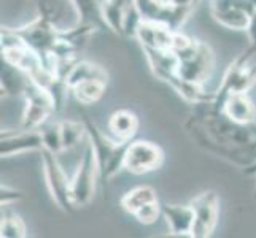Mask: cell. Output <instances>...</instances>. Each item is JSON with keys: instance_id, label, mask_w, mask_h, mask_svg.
<instances>
[{"instance_id": "cell-1", "label": "cell", "mask_w": 256, "mask_h": 238, "mask_svg": "<svg viewBox=\"0 0 256 238\" xmlns=\"http://www.w3.org/2000/svg\"><path fill=\"white\" fill-rule=\"evenodd\" d=\"M212 99L194 103L183 127L202 151L246 169L256 161V124L232 121L212 105Z\"/></svg>"}, {"instance_id": "cell-2", "label": "cell", "mask_w": 256, "mask_h": 238, "mask_svg": "<svg viewBox=\"0 0 256 238\" xmlns=\"http://www.w3.org/2000/svg\"><path fill=\"white\" fill-rule=\"evenodd\" d=\"M83 122L86 126L88 142L91 143L96 159H97V164H99L100 180L104 183H108L121 169H124L126 151L130 142L121 143V142H116L112 135L104 134V132L90 119L88 114H83Z\"/></svg>"}, {"instance_id": "cell-3", "label": "cell", "mask_w": 256, "mask_h": 238, "mask_svg": "<svg viewBox=\"0 0 256 238\" xmlns=\"http://www.w3.org/2000/svg\"><path fill=\"white\" fill-rule=\"evenodd\" d=\"M254 54L256 48L250 46L228 67L222 84H220L218 91L212 99V105L216 110H223V103L228 99V95L248 92L253 87V84L256 83V67L250 65V60Z\"/></svg>"}, {"instance_id": "cell-4", "label": "cell", "mask_w": 256, "mask_h": 238, "mask_svg": "<svg viewBox=\"0 0 256 238\" xmlns=\"http://www.w3.org/2000/svg\"><path fill=\"white\" fill-rule=\"evenodd\" d=\"M178 56V76L192 84L204 86V83L212 76L215 68V54L208 45L202 41H194L192 45L182 52H175Z\"/></svg>"}, {"instance_id": "cell-5", "label": "cell", "mask_w": 256, "mask_h": 238, "mask_svg": "<svg viewBox=\"0 0 256 238\" xmlns=\"http://www.w3.org/2000/svg\"><path fill=\"white\" fill-rule=\"evenodd\" d=\"M97 176H100L99 164H97L91 143L88 142L80 165H78L74 178L70 180V197H72L75 208H83L92 200Z\"/></svg>"}, {"instance_id": "cell-6", "label": "cell", "mask_w": 256, "mask_h": 238, "mask_svg": "<svg viewBox=\"0 0 256 238\" xmlns=\"http://www.w3.org/2000/svg\"><path fill=\"white\" fill-rule=\"evenodd\" d=\"M40 153L46 188L50 191L52 202L66 213H74L76 208L74 207L72 197H70V180L67 178L62 165L58 161V154L48 151L45 148Z\"/></svg>"}, {"instance_id": "cell-7", "label": "cell", "mask_w": 256, "mask_h": 238, "mask_svg": "<svg viewBox=\"0 0 256 238\" xmlns=\"http://www.w3.org/2000/svg\"><path fill=\"white\" fill-rule=\"evenodd\" d=\"M12 30L24 41L26 46H29L32 51L37 52L43 59V62L50 67L51 51L59 40L60 30H58L51 22L42 19L40 16L35 17L32 22Z\"/></svg>"}, {"instance_id": "cell-8", "label": "cell", "mask_w": 256, "mask_h": 238, "mask_svg": "<svg viewBox=\"0 0 256 238\" xmlns=\"http://www.w3.org/2000/svg\"><path fill=\"white\" fill-rule=\"evenodd\" d=\"M144 21L160 22L170 30H180L188 19L192 6H178L169 0H136Z\"/></svg>"}, {"instance_id": "cell-9", "label": "cell", "mask_w": 256, "mask_h": 238, "mask_svg": "<svg viewBox=\"0 0 256 238\" xmlns=\"http://www.w3.org/2000/svg\"><path fill=\"white\" fill-rule=\"evenodd\" d=\"M22 97L26 99L22 124H21L22 129H29V130L40 129L45 122H48L51 114L56 113L54 102H52L50 92L32 81L29 83Z\"/></svg>"}, {"instance_id": "cell-10", "label": "cell", "mask_w": 256, "mask_h": 238, "mask_svg": "<svg viewBox=\"0 0 256 238\" xmlns=\"http://www.w3.org/2000/svg\"><path fill=\"white\" fill-rule=\"evenodd\" d=\"M253 10V0H210L212 17L226 29L246 30Z\"/></svg>"}, {"instance_id": "cell-11", "label": "cell", "mask_w": 256, "mask_h": 238, "mask_svg": "<svg viewBox=\"0 0 256 238\" xmlns=\"http://www.w3.org/2000/svg\"><path fill=\"white\" fill-rule=\"evenodd\" d=\"M190 205L194 211V226H192V238H208L214 234L218 213H220V197L215 191H204L194 197Z\"/></svg>"}, {"instance_id": "cell-12", "label": "cell", "mask_w": 256, "mask_h": 238, "mask_svg": "<svg viewBox=\"0 0 256 238\" xmlns=\"http://www.w3.org/2000/svg\"><path fill=\"white\" fill-rule=\"evenodd\" d=\"M164 162V151L156 143L137 140L130 142L126 151L124 169L132 175H145L158 170Z\"/></svg>"}, {"instance_id": "cell-13", "label": "cell", "mask_w": 256, "mask_h": 238, "mask_svg": "<svg viewBox=\"0 0 256 238\" xmlns=\"http://www.w3.org/2000/svg\"><path fill=\"white\" fill-rule=\"evenodd\" d=\"M37 14L58 30H68L82 22L74 0H34Z\"/></svg>"}, {"instance_id": "cell-14", "label": "cell", "mask_w": 256, "mask_h": 238, "mask_svg": "<svg viewBox=\"0 0 256 238\" xmlns=\"http://www.w3.org/2000/svg\"><path fill=\"white\" fill-rule=\"evenodd\" d=\"M43 137L38 129L2 130L0 135V156L13 157L29 151H42Z\"/></svg>"}, {"instance_id": "cell-15", "label": "cell", "mask_w": 256, "mask_h": 238, "mask_svg": "<svg viewBox=\"0 0 256 238\" xmlns=\"http://www.w3.org/2000/svg\"><path fill=\"white\" fill-rule=\"evenodd\" d=\"M145 57L150 64L153 75L164 81L166 84H170L174 79L178 76V56L172 49H153L144 48Z\"/></svg>"}, {"instance_id": "cell-16", "label": "cell", "mask_w": 256, "mask_h": 238, "mask_svg": "<svg viewBox=\"0 0 256 238\" xmlns=\"http://www.w3.org/2000/svg\"><path fill=\"white\" fill-rule=\"evenodd\" d=\"M161 215L164 216L167 226H169L170 235L174 237H191L194 226V211L188 205H174L162 204Z\"/></svg>"}, {"instance_id": "cell-17", "label": "cell", "mask_w": 256, "mask_h": 238, "mask_svg": "<svg viewBox=\"0 0 256 238\" xmlns=\"http://www.w3.org/2000/svg\"><path fill=\"white\" fill-rule=\"evenodd\" d=\"M176 30H170L167 25L152 21H142L137 29L136 38L140 41L142 48L153 49H170L174 41V33Z\"/></svg>"}, {"instance_id": "cell-18", "label": "cell", "mask_w": 256, "mask_h": 238, "mask_svg": "<svg viewBox=\"0 0 256 238\" xmlns=\"http://www.w3.org/2000/svg\"><path fill=\"white\" fill-rule=\"evenodd\" d=\"M223 111L239 124H254L256 107L246 92L231 94L223 103Z\"/></svg>"}, {"instance_id": "cell-19", "label": "cell", "mask_w": 256, "mask_h": 238, "mask_svg": "<svg viewBox=\"0 0 256 238\" xmlns=\"http://www.w3.org/2000/svg\"><path fill=\"white\" fill-rule=\"evenodd\" d=\"M108 130L116 142H132L138 130V118L129 110H118L108 119Z\"/></svg>"}, {"instance_id": "cell-20", "label": "cell", "mask_w": 256, "mask_h": 238, "mask_svg": "<svg viewBox=\"0 0 256 238\" xmlns=\"http://www.w3.org/2000/svg\"><path fill=\"white\" fill-rule=\"evenodd\" d=\"M136 0H100V10L104 22L113 33H118L122 37V22L129 6Z\"/></svg>"}, {"instance_id": "cell-21", "label": "cell", "mask_w": 256, "mask_h": 238, "mask_svg": "<svg viewBox=\"0 0 256 238\" xmlns=\"http://www.w3.org/2000/svg\"><path fill=\"white\" fill-rule=\"evenodd\" d=\"M29 83L30 78L21 68L2 60V92L5 95H24Z\"/></svg>"}, {"instance_id": "cell-22", "label": "cell", "mask_w": 256, "mask_h": 238, "mask_svg": "<svg viewBox=\"0 0 256 238\" xmlns=\"http://www.w3.org/2000/svg\"><path fill=\"white\" fill-rule=\"evenodd\" d=\"M86 79H104V81H108V75L105 72V68H102L99 64H94L91 60H83L78 59V62L74 65L72 72L67 76V84L70 86V91L72 87Z\"/></svg>"}, {"instance_id": "cell-23", "label": "cell", "mask_w": 256, "mask_h": 238, "mask_svg": "<svg viewBox=\"0 0 256 238\" xmlns=\"http://www.w3.org/2000/svg\"><path fill=\"white\" fill-rule=\"evenodd\" d=\"M107 83L108 81H104V79H86L72 87V94L78 103L92 105L104 97Z\"/></svg>"}, {"instance_id": "cell-24", "label": "cell", "mask_w": 256, "mask_h": 238, "mask_svg": "<svg viewBox=\"0 0 256 238\" xmlns=\"http://www.w3.org/2000/svg\"><path fill=\"white\" fill-rule=\"evenodd\" d=\"M158 202L156 191L150 186H138L136 189H130L121 197V207L124 208L129 215H134L142 207Z\"/></svg>"}, {"instance_id": "cell-25", "label": "cell", "mask_w": 256, "mask_h": 238, "mask_svg": "<svg viewBox=\"0 0 256 238\" xmlns=\"http://www.w3.org/2000/svg\"><path fill=\"white\" fill-rule=\"evenodd\" d=\"M74 3L80 13L82 22L91 24L97 29H107L102 17L100 0H74Z\"/></svg>"}, {"instance_id": "cell-26", "label": "cell", "mask_w": 256, "mask_h": 238, "mask_svg": "<svg viewBox=\"0 0 256 238\" xmlns=\"http://www.w3.org/2000/svg\"><path fill=\"white\" fill-rule=\"evenodd\" d=\"M60 124V135H62V146L64 151H68V149L75 148L78 143L82 142L83 137L88 135L86 134V126L83 119L82 121H62L59 122Z\"/></svg>"}, {"instance_id": "cell-27", "label": "cell", "mask_w": 256, "mask_h": 238, "mask_svg": "<svg viewBox=\"0 0 256 238\" xmlns=\"http://www.w3.org/2000/svg\"><path fill=\"white\" fill-rule=\"evenodd\" d=\"M38 130L42 132V137H43V148L58 156L64 151L59 122H56V124H48V122H45Z\"/></svg>"}, {"instance_id": "cell-28", "label": "cell", "mask_w": 256, "mask_h": 238, "mask_svg": "<svg viewBox=\"0 0 256 238\" xmlns=\"http://www.w3.org/2000/svg\"><path fill=\"white\" fill-rule=\"evenodd\" d=\"M28 235V227L20 216H5L0 223V237L2 238H24Z\"/></svg>"}, {"instance_id": "cell-29", "label": "cell", "mask_w": 256, "mask_h": 238, "mask_svg": "<svg viewBox=\"0 0 256 238\" xmlns=\"http://www.w3.org/2000/svg\"><path fill=\"white\" fill-rule=\"evenodd\" d=\"M161 215V205L160 202H153V204H148L145 207H142L138 211H136L134 216L140 224L144 226H150V224H154L158 216Z\"/></svg>"}, {"instance_id": "cell-30", "label": "cell", "mask_w": 256, "mask_h": 238, "mask_svg": "<svg viewBox=\"0 0 256 238\" xmlns=\"http://www.w3.org/2000/svg\"><path fill=\"white\" fill-rule=\"evenodd\" d=\"M24 194L18 189H13L10 186H6V184H2L0 186V205L2 207H8L14 204V202H20L22 200Z\"/></svg>"}, {"instance_id": "cell-31", "label": "cell", "mask_w": 256, "mask_h": 238, "mask_svg": "<svg viewBox=\"0 0 256 238\" xmlns=\"http://www.w3.org/2000/svg\"><path fill=\"white\" fill-rule=\"evenodd\" d=\"M169 2L178 5V6H194V3H196L198 0H169Z\"/></svg>"}, {"instance_id": "cell-32", "label": "cell", "mask_w": 256, "mask_h": 238, "mask_svg": "<svg viewBox=\"0 0 256 238\" xmlns=\"http://www.w3.org/2000/svg\"><path fill=\"white\" fill-rule=\"evenodd\" d=\"M244 173H245V175H256V161H254L250 167H246V169H244Z\"/></svg>"}, {"instance_id": "cell-33", "label": "cell", "mask_w": 256, "mask_h": 238, "mask_svg": "<svg viewBox=\"0 0 256 238\" xmlns=\"http://www.w3.org/2000/svg\"><path fill=\"white\" fill-rule=\"evenodd\" d=\"M253 197L256 199V186H254V191H253Z\"/></svg>"}]
</instances>
